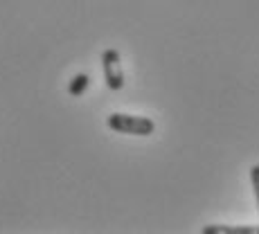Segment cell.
Masks as SVG:
<instances>
[{
	"mask_svg": "<svg viewBox=\"0 0 259 234\" xmlns=\"http://www.w3.org/2000/svg\"><path fill=\"white\" fill-rule=\"evenodd\" d=\"M108 128L117 133H126V135H151L156 131L153 119L142 115H126V113H113L106 119Z\"/></svg>",
	"mask_w": 259,
	"mask_h": 234,
	"instance_id": "cell-1",
	"label": "cell"
},
{
	"mask_svg": "<svg viewBox=\"0 0 259 234\" xmlns=\"http://www.w3.org/2000/svg\"><path fill=\"white\" fill-rule=\"evenodd\" d=\"M102 68H104V79L111 90H122L124 88V70H122V59L119 52L113 48L104 50L102 54Z\"/></svg>",
	"mask_w": 259,
	"mask_h": 234,
	"instance_id": "cell-2",
	"label": "cell"
},
{
	"mask_svg": "<svg viewBox=\"0 0 259 234\" xmlns=\"http://www.w3.org/2000/svg\"><path fill=\"white\" fill-rule=\"evenodd\" d=\"M203 234H259V227L252 225H205Z\"/></svg>",
	"mask_w": 259,
	"mask_h": 234,
	"instance_id": "cell-3",
	"label": "cell"
},
{
	"mask_svg": "<svg viewBox=\"0 0 259 234\" xmlns=\"http://www.w3.org/2000/svg\"><path fill=\"white\" fill-rule=\"evenodd\" d=\"M88 86H91V77H88V74H77V77H72V81L68 83V92H70L72 97H81Z\"/></svg>",
	"mask_w": 259,
	"mask_h": 234,
	"instance_id": "cell-4",
	"label": "cell"
},
{
	"mask_svg": "<svg viewBox=\"0 0 259 234\" xmlns=\"http://www.w3.org/2000/svg\"><path fill=\"white\" fill-rule=\"evenodd\" d=\"M250 180H252V189H255V198H257V205H259V164L250 169Z\"/></svg>",
	"mask_w": 259,
	"mask_h": 234,
	"instance_id": "cell-5",
	"label": "cell"
}]
</instances>
